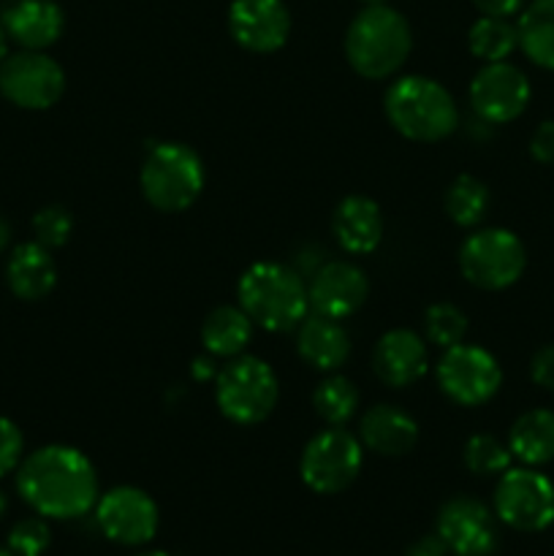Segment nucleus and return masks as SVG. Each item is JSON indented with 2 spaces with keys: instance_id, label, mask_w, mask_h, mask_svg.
<instances>
[{
  "instance_id": "31",
  "label": "nucleus",
  "mask_w": 554,
  "mask_h": 556,
  "mask_svg": "<svg viewBox=\"0 0 554 556\" xmlns=\"http://www.w3.org/2000/svg\"><path fill=\"white\" fill-rule=\"evenodd\" d=\"M49 543H52V530H49L47 519L33 516V519H22L11 527L5 548L14 556H43Z\"/></svg>"
},
{
  "instance_id": "41",
  "label": "nucleus",
  "mask_w": 554,
  "mask_h": 556,
  "mask_svg": "<svg viewBox=\"0 0 554 556\" xmlns=\"http://www.w3.org/2000/svg\"><path fill=\"white\" fill-rule=\"evenodd\" d=\"M134 556H172L168 552H155V548H152V552H139V554H134Z\"/></svg>"
},
{
  "instance_id": "22",
  "label": "nucleus",
  "mask_w": 554,
  "mask_h": 556,
  "mask_svg": "<svg viewBox=\"0 0 554 556\" xmlns=\"http://www.w3.org/2000/svg\"><path fill=\"white\" fill-rule=\"evenodd\" d=\"M297 351L304 362L320 372H335L351 356V337L342 329L340 320L326 318V315H307L297 326Z\"/></svg>"
},
{
  "instance_id": "9",
  "label": "nucleus",
  "mask_w": 554,
  "mask_h": 556,
  "mask_svg": "<svg viewBox=\"0 0 554 556\" xmlns=\"http://www.w3.org/2000/svg\"><path fill=\"white\" fill-rule=\"evenodd\" d=\"M494 516L516 532L554 525V483L536 467H508L494 489Z\"/></svg>"
},
{
  "instance_id": "8",
  "label": "nucleus",
  "mask_w": 554,
  "mask_h": 556,
  "mask_svg": "<svg viewBox=\"0 0 554 556\" xmlns=\"http://www.w3.org/2000/svg\"><path fill=\"white\" fill-rule=\"evenodd\" d=\"M364 465L362 440L342 427H329L315 434L302 451L299 476L315 494H340L358 478Z\"/></svg>"
},
{
  "instance_id": "32",
  "label": "nucleus",
  "mask_w": 554,
  "mask_h": 556,
  "mask_svg": "<svg viewBox=\"0 0 554 556\" xmlns=\"http://www.w3.org/2000/svg\"><path fill=\"white\" fill-rule=\"evenodd\" d=\"M71 231H74V217L65 206L49 204L33 215V233H36V242L43 244V248H63L71 239Z\"/></svg>"
},
{
  "instance_id": "3",
  "label": "nucleus",
  "mask_w": 554,
  "mask_h": 556,
  "mask_svg": "<svg viewBox=\"0 0 554 556\" xmlns=\"http://www.w3.org/2000/svg\"><path fill=\"white\" fill-rule=\"evenodd\" d=\"M383 112L391 128L411 141L432 144L459 128L454 96L429 76H400L383 96Z\"/></svg>"
},
{
  "instance_id": "20",
  "label": "nucleus",
  "mask_w": 554,
  "mask_h": 556,
  "mask_svg": "<svg viewBox=\"0 0 554 556\" xmlns=\"http://www.w3.org/2000/svg\"><path fill=\"white\" fill-rule=\"evenodd\" d=\"M5 280L11 293L22 302H41L58 286V264L52 250L38 242H22L11 250L5 264Z\"/></svg>"
},
{
  "instance_id": "26",
  "label": "nucleus",
  "mask_w": 554,
  "mask_h": 556,
  "mask_svg": "<svg viewBox=\"0 0 554 556\" xmlns=\"http://www.w3.org/2000/svg\"><path fill=\"white\" fill-rule=\"evenodd\" d=\"M467 47L483 63L508 60L519 49V30L508 16H483L473 22L467 33Z\"/></svg>"
},
{
  "instance_id": "15",
  "label": "nucleus",
  "mask_w": 554,
  "mask_h": 556,
  "mask_svg": "<svg viewBox=\"0 0 554 556\" xmlns=\"http://www.w3.org/2000/svg\"><path fill=\"white\" fill-rule=\"evenodd\" d=\"M228 30L248 52H277L291 36V11L282 0H234L228 9Z\"/></svg>"
},
{
  "instance_id": "40",
  "label": "nucleus",
  "mask_w": 554,
  "mask_h": 556,
  "mask_svg": "<svg viewBox=\"0 0 554 556\" xmlns=\"http://www.w3.org/2000/svg\"><path fill=\"white\" fill-rule=\"evenodd\" d=\"M5 60V30H3V25H0V63H3Z\"/></svg>"
},
{
  "instance_id": "24",
  "label": "nucleus",
  "mask_w": 554,
  "mask_h": 556,
  "mask_svg": "<svg viewBox=\"0 0 554 556\" xmlns=\"http://www.w3.org/2000/svg\"><path fill=\"white\" fill-rule=\"evenodd\" d=\"M250 337H253V320L242 307H234V304L215 307L201 326V342L206 353L217 358L242 356Z\"/></svg>"
},
{
  "instance_id": "16",
  "label": "nucleus",
  "mask_w": 554,
  "mask_h": 556,
  "mask_svg": "<svg viewBox=\"0 0 554 556\" xmlns=\"http://www.w3.org/2000/svg\"><path fill=\"white\" fill-rule=\"evenodd\" d=\"M367 275L351 261H329L318 266L307 286L310 309L335 320L356 315L367 302Z\"/></svg>"
},
{
  "instance_id": "7",
  "label": "nucleus",
  "mask_w": 554,
  "mask_h": 556,
  "mask_svg": "<svg viewBox=\"0 0 554 556\" xmlns=\"http://www.w3.org/2000/svg\"><path fill=\"white\" fill-rule=\"evenodd\" d=\"M527 266V250L508 228H481L470 233L459 248V271L470 286L481 291L511 288Z\"/></svg>"
},
{
  "instance_id": "21",
  "label": "nucleus",
  "mask_w": 554,
  "mask_h": 556,
  "mask_svg": "<svg viewBox=\"0 0 554 556\" xmlns=\"http://www.w3.org/2000/svg\"><path fill=\"white\" fill-rule=\"evenodd\" d=\"M358 440L378 456H405L418 443V424L394 405L369 407L358 424Z\"/></svg>"
},
{
  "instance_id": "18",
  "label": "nucleus",
  "mask_w": 554,
  "mask_h": 556,
  "mask_svg": "<svg viewBox=\"0 0 554 556\" xmlns=\"http://www.w3.org/2000/svg\"><path fill=\"white\" fill-rule=\"evenodd\" d=\"M65 16L54 0H14L3 14V30L22 49L43 52L63 36Z\"/></svg>"
},
{
  "instance_id": "33",
  "label": "nucleus",
  "mask_w": 554,
  "mask_h": 556,
  "mask_svg": "<svg viewBox=\"0 0 554 556\" xmlns=\"http://www.w3.org/2000/svg\"><path fill=\"white\" fill-rule=\"evenodd\" d=\"M22 451H25V438H22L20 427L11 418L0 416V478L20 467Z\"/></svg>"
},
{
  "instance_id": "43",
  "label": "nucleus",
  "mask_w": 554,
  "mask_h": 556,
  "mask_svg": "<svg viewBox=\"0 0 554 556\" xmlns=\"http://www.w3.org/2000/svg\"><path fill=\"white\" fill-rule=\"evenodd\" d=\"M0 556H14V554H11L9 548H0Z\"/></svg>"
},
{
  "instance_id": "5",
  "label": "nucleus",
  "mask_w": 554,
  "mask_h": 556,
  "mask_svg": "<svg viewBox=\"0 0 554 556\" xmlns=\"http://www.w3.org/2000/svg\"><path fill=\"white\" fill-rule=\"evenodd\" d=\"M206 182L204 163L193 147L182 141H163L147 152L139 185L147 204L158 212H182L201 195Z\"/></svg>"
},
{
  "instance_id": "2",
  "label": "nucleus",
  "mask_w": 554,
  "mask_h": 556,
  "mask_svg": "<svg viewBox=\"0 0 554 556\" xmlns=\"http://www.w3.org/2000/svg\"><path fill=\"white\" fill-rule=\"evenodd\" d=\"M239 307L266 331H291L307 318V286L297 269L277 261L248 266L237 286Z\"/></svg>"
},
{
  "instance_id": "1",
  "label": "nucleus",
  "mask_w": 554,
  "mask_h": 556,
  "mask_svg": "<svg viewBox=\"0 0 554 556\" xmlns=\"http://www.w3.org/2000/svg\"><path fill=\"white\" fill-rule=\"evenodd\" d=\"M16 492L38 516L60 521L87 516L101 497L96 467L74 445H43L22 459Z\"/></svg>"
},
{
  "instance_id": "19",
  "label": "nucleus",
  "mask_w": 554,
  "mask_h": 556,
  "mask_svg": "<svg viewBox=\"0 0 554 556\" xmlns=\"http://www.w3.org/2000/svg\"><path fill=\"white\" fill-rule=\"evenodd\" d=\"M331 231L351 255H369L383 242V212L367 195H348L337 204Z\"/></svg>"
},
{
  "instance_id": "17",
  "label": "nucleus",
  "mask_w": 554,
  "mask_h": 556,
  "mask_svg": "<svg viewBox=\"0 0 554 556\" xmlns=\"http://www.w3.org/2000/svg\"><path fill=\"white\" fill-rule=\"evenodd\" d=\"M373 369L389 389H407L429 369L427 342L411 329H391L375 342Z\"/></svg>"
},
{
  "instance_id": "39",
  "label": "nucleus",
  "mask_w": 554,
  "mask_h": 556,
  "mask_svg": "<svg viewBox=\"0 0 554 556\" xmlns=\"http://www.w3.org/2000/svg\"><path fill=\"white\" fill-rule=\"evenodd\" d=\"M5 510H9V497H5V492L0 489V519L5 516Z\"/></svg>"
},
{
  "instance_id": "36",
  "label": "nucleus",
  "mask_w": 554,
  "mask_h": 556,
  "mask_svg": "<svg viewBox=\"0 0 554 556\" xmlns=\"http://www.w3.org/2000/svg\"><path fill=\"white\" fill-rule=\"evenodd\" d=\"M527 0H473L483 16H514L516 11L525 9Z\"/></svg>"
},
{
  "instance_id": "28",
  "label": "nucleus",
  "mask_w": 554,
  "mask_h": 556,
  "mask_svg": "<svg viewBox=\"0 0 554 556\" xmlns=\"http://www.w3.org/2000/svg\"><path fill=\"white\" fill-rule=\"evenodd\" d=\"M313 407L329 427H345L358 407V389L342 375H331L313 391Z\"/></svg>"
},
{
  "instance_id": "4",
  "label": "nucleus",
  "mask_w": 554,
  "mask_h": 556,
  "mask_svg": "<svg viewBox=\"0 0 554 556\" xmlns=\"http://www.w3.org/2000/svg\"><path fill=\"white\" fill-rule=\"evenodd\" d=\"M413 49L411 25L391 5H364L345 33V58L364 79H389Z\"/></svg>"
},
{
  "instance_id": "42",
  "label": "nucleus",
  "mask_w": 554,
  "mask_h": 556,
  "mask_svg": "<svg viewBox=\"0 0 554 556\" xmlns=\"http://www.w3.org/2000/svg\"><path fill=\"white\" fill-rule=\"evenodd\" d=\"M362 3H367V5H378V3H389V0H362Z\"/></svg>"
},
{
  "instance_id": "11",
  "label": "nucleus",
  "mask_w": 554,
  "mask_h": 556,
  "mask_svg": "<svg viewBox=\"0 0 554 556\" xmlns=\"http://www.w3.org/2000/svg\"><path fill=\"white\" fill-rule=\"evenodd\" d=\"M0 92L14 106L43 112L63 98L65 71L49 54L22 49L16 54H5L0 63Z\"/></svg>"
},
{
  "instance_id": "10",
  "label": "nucleus",
  "mask_w": 554,
  "mask_h": 556,
  "mask_svg": "<svg viewBox=\"0 0 554 556\" xmlns=\"http://www.w3.org/2000/svg\"><path fill=\"white\" fill-rule=\"evenodd\" d=\"M435 375L440 391L462 407L487 405L503 386V369L498 358L487 348L465 345V342L445 348Z\"/></svg>"
},
{
  "instance_id": "34",
  "label": "nucleus",
  "mask_w": 554,
  "mask_h": 556,
  "mask_svg": "<svg viewBox=\"0 0 554 556\" xmlns=\"http://www.w3.org/2000/svg\"><path fill=\"white\" fill-rule=\"evenodd\" d=\"M530 378L532 383L541 386V389L554 391V342L552 345L538 348L536 356L530 362Z\"/></svg>"
},
{
  "instance_id": "12",
  "label": "nucleus",
  "mask_w": 554,
  "mask_h": 556,
  "mask_svg": "<svg viewBox=\"0 0 554 556\" xmlns=\"http://www.w3.org/2000/svg\"><path fill=\"white\" fill-rule=\"evenodd\" d=\"M96 521L103 535L119 546H147L155 538L161 514L144 489L114 486L96 503Z\"/></svg>"
},
{
  "instance_id": "30",
  "label": "nucleus",
  "mask_w": 554,
  "mask_h": 556,
  "mask_svg": "<svg viewBox=\"0 0 554 556\" xmlns=\"http://www.w3.org/2000/svg\"><path fill=\"white\" fill-rule=\"evenodd\" d=\"M424 334L432 345L454 348L467 337V315L456 304L438 302L424 313Z\"/></svg>"
},
{
  "instance_id": "35",
  "label": "nucleus",
  "mask_w": 554,
  "mask_h": 556,
  "mask_svg": "<svg viewBox=\"0 0 554 556\" xmlns=\"http://www.w3.org/2000/svg\"><path fill=\"white\" fill-rule=\"evenodd\" d=\"M530 155L543 166H554V119L538 125L530 139Z\"/></svg>"
},
{
  "instance_id": "29",
  "label": "nucleus",
  "mask_w": 554,
  "mask_h": 556,
  "mask_svg": "<svg viewBox=\"0 0 554 556\" xmlns=\"http://www.w3.org/2000/svg\"><path fill=\"white\" fill-rule=\"evenodd\" d=\"M462 459H465V467L473 472V476H503L511 467V454L508 443L498 440L494 434H473L465 443V451H462Z\"/></svg>"
},
{
  "instance_id": "38",
  "label": "nucleus",
  "mask_w": 554,
  "mask_h": 556,
  "mask_svg": "<svg viewBox=\"0 0 554 556\" xmlns=\"http://www.w3.org/2000/svg\"><path fill=\"white\" fill-rule=\"evenodd\" d=\"M9 242H11V226L3 220V217H0V253L9 248Z\"/></svg>"
},
{
  "instance_id": "37",
  "label": "nucleus",
  "mask_w": 554,
  "mask_h": 556,
  "mask_svg": "<svg viewBox=\"0 0 554 556\" xmlns=\"http://www.w3.org/2000/svg\"><path fill=\"white\" fill-rule=\"evenodd\" d=\"M449 554H451L449 546H445L443 538H440L438 532H435V535L418 538V541L411 543L405 552V556H449Z\"/></svg>"
},
{
  "instance_id": "23",
  "label": "nucleus",
  "mask_w": 554,
  "mask_h": 556,
  "mask_svg": "<svg viewBox=\"0 0 554 556\" xmlns=\"http://www.w3.org/2000/svg\"><path fill=\"white\" fill-rule=\"evenodd\" d=\"M508 448L525 467H541L554 459V413L536 407L521 413L508 432Z\"/></svg>"
},
{
  "instance_id": "13",
  "label": "nucleus",
  "mask_w": 554,
  "mask_h": 556,
  "mask_svg": "<svg viewBox=\"0 0 554 556\" xmlns=\"http://www.w3.org/2000/svg\"><path fill=\"white\" fill-rule=\"evenodd\" d=\"M530 81L525 71L505 63H487L470 81V106L487 125H505L521 117L530 103Z\"/></svg>"
},
{
  "instance_id": "27",
  "label": "nucleus",
  "mask_w": 554,
  "mask_h": 556,
  "mask_svg": "<svg viewBox=\"0 0 554 556\" xmlns=\"http://www.w3.org/2000/svg\"><path fill=\"white\" fill-rule=\"evenodd\" d=\"M492 206L487 185L470 174H459L445 190V212L459 228H476Z\"/></svg>"
},
{
  "instance_id": "6",
  "label": "nucleus",
  "mask_w": 554,
  "mask_h": 556,
  "mask_svg": "<svg viewBox=\"0 0 554 556\" xmlns=\"http://www.w3.org/2000/svg\"><path fill=\"white\" fill-rule=\"evenodd\" d=\"M280 400L277 375L264 358L234 356L215 378V402L228 421L253 427L275 413Z\"/></svg>"
},
{
  "instance_id": "25",
  "label": "nucleus",
  "mask_w": 554,
  "mask_h": 556,
  "mask_svg": "<svg viewBox=\"0 0 554 556\" xmlns=\"http://www.w3.org/2000/svg\"><path fill=\"white\" fill-rule=\"evenodd\" d=\"M516 30H519V49L527 60L554 71V0H532L521 11Z\"/></svg>"
},
{
  "instance_id": "14",
  "label": "nucleus",
  "mask_w": 554,
  "mask_h": 556,
  "mask_svg": "<svg viewBox=\"0 0 554 556\" xmlns=\"http://www.w3.org/2000/svg\"><path fill=\"white\" fill-rule=\"evenodd\" d=\"M438 535L454 556H489L500 541L498 516L476 497H451L438 510Z\"/></svg>"
}]
</instances>
